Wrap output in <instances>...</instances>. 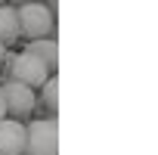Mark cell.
Returning a JSON list of instances; mask_svg holds the SVG:
<instances>
[{"label": "cell", "mask_w": 158, "mask_h": 155, "mask_svg": "<svg viewBox=\"0 0 158 155\" xmlns=\"http://www.w3.org/2000/svg\"><path fill=\"white\" fill-rule=\"evenodd\" d=\"M3 81H16V84H22V87H28V90H40L50 78H53V71L40 62V59H34L31 53H25V50H19V53H13V50H6V56H3Z\"/></svg>", "instance_id": "1"}, {"label": "cell", "mask_w": 158, "mask_h": 155, "mask_svg": "<svg viewBox=\"0 0 158 155\" xmlns=\"http://www.w3.org/2000/svg\"><path fill=\"white\" fill-rule=\"evenodd\" d=\"M16 16H19V34L28 37V44L56 37V6L25 3V6H16Z\"/></svg>", "instance_id": "2"}, {"label": "cell", "mask_w": 158, "mask_h": 155, "mask_svg": "<svg viewBox=\"0 0 158 155\" xmlns=\"http://www.w3.org/2000/svg\"><path fill=\"white\" fill-rule=\"evenodd\" d=\"M25 155H59V127L53 118L25 124Z\"/></svg>", "instance_id": "3"}, {"label": "cell", "mask_w": 158, "mask_h": 155, "mask_svg": "<svg viewBox=\"0 0 158 155\" xmlns=\"http://www.w3.org/2000/svg\"><path fill=\"white\" fill-rule=\"evenodd\" d=\"M0 93H3V103H6V118L13 121H22L28 115H34L37 109V93L16 84V81H3L0 84Z\"/></svg>", "instance_id": "4"}, {"label": "cell", "mask_w": 158, "mask_h": 155, "mask_svg": "<svg viewBox=\"0 0 158 155\" xmlns=\"http://www.w3.org/2000/svg\"><path fill=\"white\" fill-rule=\"evenodd\" d=\"M0 155H25V124L3 118L0 121Z\"/></svg>", "instance_id": "5"}, {"label": "cell", "mask_w": 158, "mask_h": 155, "mask_svg": "<svg viewBox=\"0 0 158 155\" xmlns=\"http://www.w3.org/2000/svg\"><path fill=\"white\" fill-rule=\"evenodd\" d=\"M25 53H31L34 59H40L50 71H56V65H59V44H56V37H47V40H31V44L25 47Z\"/></svg>", "instance_id": "6"}, {"label": "cell", "mask_w": 158, "mask_h": 155, "mask_svg": "<svg viewBox=\"0 0 158 155\" xmlns=\"http://www.w3.org/2000/svg\"><path fill=\"white\" fill-rule=\"evenodd\" d=\"M19 16H16V6H0V44L3 47H13L19 40Z\"/></svg>", "instance_id": "7"}, {"label": "cell", "mask_w": 158, "mask_h": 155, "mask_svg": "<svg viewBox=\"0 0 158 155\" xmlns=\"http://www.w3.org/2000/svg\"><path fill=\"white\" fill-rule=\"evenodd\" d=\"M37 106L47 109V115L56 121V112H59V84H56V74L40 87V96H37Z\"/></svg>", "instance_id": "8"}, {"label": "cell", "mask_w": 158, "mask_h": 155, "mask_svg": "<svg viewBox=\"0 0 158 155\" xmlns=\"http://www.w3.org/2000/svg\"><path fill=\"white\" fill-rule=\"evenodd\" d=\"M6 118V103H3V93H0V121Z\"/></svg>", "instance_id": "9"}, {"label": "cell", "mask_w": 158, "mask_h": 155, "mask_svg": "<svg viewBox=\"0 0 158 155\" xmlns=\"http://www.w3.org/2000/svg\"><path fill=\"white\" fill-rule=\"evenodd\" d=\"M3 56H6V47H3V44H0V65H3Z\"/></svg>", "instance_id": "10"}]
</instances>
